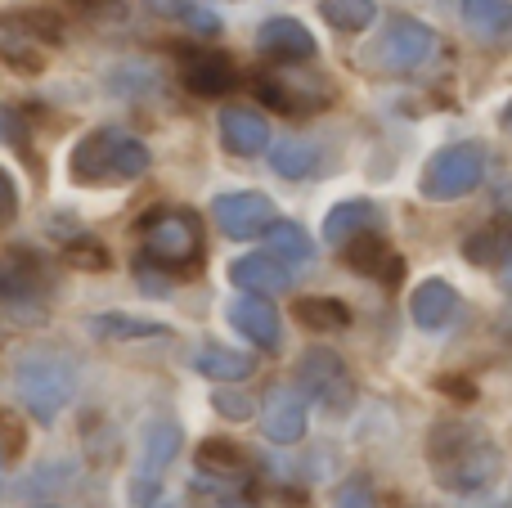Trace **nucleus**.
Instances as JSON below:
<instances>
[{"label": "nucleus", "mask_w": 512, "mask_h": 508, "mask_svg": "<svg viewBox=\"0 0 512 508\" xmlns=\"http://www.w3.org/2000/svg\"><path fill=\"white\" fill-rule=\"evenodd\" d=\"M230 324L243 333L248 342H256V347H265V351H274L279 347V338H283V329H279V311L270 306V297H252V293H243V297H234L230 302Z\"/></svg>", "instance_id": "nucleus-13"}, {"label": "nucleus", "mask_w": 512, "mask_h": 508, "mask_svg": "<svg viewBox=\"0 0 512 508\" xmlns=\"http://www.w3.org/2000/svg\"><path fill=\"white\" fill-rule=\"evenodd\" d=\"M432 50H436V32H432V27H427L423 18L400 14V18H391L387 32H382L378 50H373V63H378V68H387V72H414L418 63L432 59Z\"/></svg>", "instance_id": "nucleus-6"}, {"label": "nucleus", "mask_w": 512, "mask_h": 508, "mask_svg": "<svg viewBox=\"0 0 512 508\" xmlns=\"http://www.w3.org/2000/svg\"><path fill=\"white\" fill-rule=\"evenodd\" d=\"M149 144L126 131H90L72 149L68 171L77 185H108V180H140L149 171Z\"/></svg>", "instance_id": "nucleus-2"}, {"label": "nucleus", "mask_w": 512, "mask_h": 508, "mask_svg": "<svg viewBox=\"0 0 512 508\" xmlns=\"http://www.w3.org/2000/svg\"><path fill=\"white\" fill-rule=\"evenodd\" d=\"M14 387L27 410L41 423H50L72 396V360L54 356V351H32V356L14 369Z\"/></svg>", "instance_id": "nucleus-3"}, {"label": "nucleus", "mask_w": 512, "mask_h": 508, "mask_svg": "<svg viewBox=\"0 0 512 508\" xmlns=\"http://www.w3.org/2000/svg\"><path fill=\"white\" fill-rule=\"evenodd\" d=\"M5 459H14V450H9V441L0 437V464H5Z\"/></svg>", "instance_id": "nucleus-36"}, {"label": "nucleus", "mask_w": 512, "mask_h": 508, "mask_svg": "<svg viewBox=\"0 0 512 508\" xmlns=\"http://www.w3.org/2000/svg\"><path fill=\"white\" fill-rule=\"evenodd\" d=\"M194 369L207 378H216V383H243V378H252V356H243V351H230V347H203L194 356Z\"/></svg>", "instance_id": "nucleus-22"}, {"label": "nucleus", "mask_w": 512, "mask_h": 508, "mask_svg": "<svg viewBox=\"0 0 512 508\" xmlns=\"http://www.w3.org/2000/svg\"><path fill=\"white\" fill-rule=\"evenodd\" d=\"M212 410L221 414V419H230V423L252 419V401H248L243 392H230V387H221V392L212 396Z\"/></svg>", "instance_id": "nucleus-33"}, {"label": "nucleus", "mask_w": 512, "mask_h": 508, "mask_svg": "<svg viewBox=\"0 0 512 508\" xmlns=\"http://www.w3.org/2000/svg\"><path fill=\"white\" fill-rule=\"evenodd\" d=\"M324 18L337 32H364L378 18V5L373 0H324Z\"/></svg>", "instance_id": "nucleus-29"}, {"label": "nucleus", "mask_w": 512, "mask_h": 508, "mask_svg": "<svg viewBox=\"0 0 512 508\" xmlns=\"http://www.w3.org/2000/svg\"><path fill=\"white\" fill-rule=\"evenodd\" d=\"M234 63L225 59L221 50H194L185 59V86L194 90V95H203V99H221V95H230L234 90Z\"/></svg>", "instance_id": "nucleus-16"}, {"label": "nucleus", "mask_w": 512, "mask_h": 508, "mask_svg": "<svg viewBox=\"0 0 512 508\" xmlns=\"http://www.w3.org/2000/svg\"><path fill=\"white\" fill-rule=\"evenodd\" d=\"M221 144L239 158H256L270 149V126L256 108H225L221 113Z\"/></svg>", "instance_id": "nucleus-17"}, {"label": "nucleus", "mask_w": 512, "mask_h": 508, "mask_svg": "<svg viewBox=\"0 0 512 508\" xmlns=\"http://www.w3.org/2000/svg\"><path fill=\"white\" fill-rule=\"evenodd\" d=\"M265 437L274 441V446H292V441L306 437V396L292 392V387H274L270 396H265Z\"/></svg>", "instance_id": "nucleus-10"}, {"label": "nucleus", "mask_w": 512, "mask_h": 508, "mask_svg": "<svg viewBox=\"0 0 512 508\" xmlns=\"http://www.w3.org/2000/svg\"><path fill=\"white\" fill-rule=\"evenodd\" d=\"M198 468H203V473H212V477H248L252 459L243 455V446H234V441L212 437V441H203V446H198Z\"/></svg>", "instance_id": "nucleus-24"}, {"label": "nucleus", "mask_w": 512, "mask_h": 508, "mask_svg": "<svg viewBox=\"0 0 512 508\" xmlns=\"http://www.w3.org/2000/svg\"><path fill=\"white\" fill-rule=\"evenodd\" d=\"M230 284L252 297H261V293L274 297V293H288L292 288V270L283 266V261L265 257V252H252V257H239L230 266Z\"/></svg>", "instance_id": "nucleus-14"}, {"label": "nucleus", "mask_w": 512, "mask_h": 508, "mask_svg": "<svg viewBox=\"0 0 512 508\" xmlns=\"http://www.w3.org/2000/svg\"><path fill=\"white\" fill-rule=\"evenodd\" d=\"M301 392L319 396V401L328 405V410H346L355 396V383L351 374H346V365L333 356V351L315 347L301 356Z\"/></svg>", "instance_id": "nucleus-8"}, {"label": "nucleus", "mask_w": 512, "mask_h": 508, "mask_svg": "<svg viewBox=\"0 0 512 508\" xmlns=\"http://www.w3.org/2000/svg\"><path fill=\"white\" fill-rule=\"evenodd\" d=\"M463 257H468L472 266H499V261H508L512 257V221H490V225H481L477 234H468Z\"/></svg>", "instance_id": "nucleus-20"}, {"label": "nucleus", "mask_w": 512, "mask_h": 508, "mask_svg": "<svg viewBox=\"0 0 512 508\" xmlns=\"http://www.w3.org/2000/svg\"><path fill=\"white\" fill-rule=\"evenodd\" d=\"M427 464H432L436 482L445 491H459V495H477L504 473V450L495 446V437L472 423L459 419H445L432 428L427 437Z\"/></svg>", "instance_id": "nucleus-1"}, {"label": "nucleus", "mask_w": 512, "mask_h": 508, "mask_svg": "<svg viewBox=\"0 0 512 508\" xmlns=\"http://www.w3.org/2000/svg\"><path fill=\"white\" fill-rule=\"evenodd\" d=\"M270 167L279 171V176H288V180H301V176H310V171L319 167V149L310 140H279L270 149Z\"/></svg>", "instance_id": "nucleus-27"}, {"label": "nucleus", "mask_w": 512, "mask_h": 508, "mask_svg": "<svg viewBox=\"0 0 512 508\" xmlns=\"http://www.w3.org/2000/svg\"><path fill=\"white\" fill-rule=\"evenodd\" d=\"M23 18H27V27L36 32V41H41L45 50L63 41V23H59V14H54V9H32V14H23Z\"/></svg>", "instance_id": "nucleus-32"}, {"label": "nucleus", "mask_w": 512, "mask_h": 508, "mask_svg": "<svg viewBox=\"0 0 512 508\" xmlns=\"http://www.w3.org/2000/svg\"><path fill=\"white\" fill-rule=\"evenodd\" d=\"M18 216V189H14V176L0 167V225H9Z\"/></svg>", "instance_id": "nucleus-35"}, {"label": "nucleus", "mask_w": 512, "mask_h": 508, "mask_svg": "<svg viewBox=\"0 0 512 508\" xmlns=\"http://www.w3.org/2000/svg\"><path fill=\"white\" fill-rule=\"evenodd\" d=\"M0 63L23 77H36L50 63V50L36 41V32L27 27L23 14H0Z\"/></svg>", "instance_id": "nucleus-9"}, {"label": "nucleus", "mask_w": 512, "mask_h": 508, "mask_svg": "<svg viewBox=\"0 0 512 508\" xmlns=\"http://www.w3.org/2000/svg\"><path fill=\"white\" fill-rule=\"evenodd\" d=\"M198 252H203L198 216H189V212L144 216V257L149 261L176 270V275H189V270H198Z\"/></svg>", "instance_id": "nucleus-4"}, {"label": "nucleus", "mask_w": 512, "mask_h": 508, "mask_svg": "<svg viewBox=\"0 0 512 508\" xmlns=\"http://www.w3.org/2000/svg\"><path fill=\"white\" fill-rule=\"evenodd\" d=\"M256 41H261L265 59L274 63H306L315 59V36H310L306 23H297V18H270V23L256 32Z\"/></svg>", "instance_id": "nucleus-11"}, {"label": "nucleus", "mask_w": 512, "mask_h": 508, "mask_svg": "<svg viewBox=\"0 0 512 508\" xmlns=\"http://www.w3.org/2000/svg\"><path fill=\"white\" fill-rule=\"evenodd\" d=\"M342 257H346V266H351L355 275L378 279V284H400V270H405V261H400L373 230L369 234H355V239L342 248Z\"/></svg>", "instance_id": "nucleus-12"}, {"label": "nucleus", "mask_w": 512, "mask_h": 508, "mask_svg": "<svg viewBox=\"0 0 512 508\" xmlns=\"http://www.w3.org/2000/svg\"><path fill=\"white\" fill-rule=\"evenodd\" d=\"M68 266H77V270H108L113 266V257H108V248L104 243H68Z\"/></svg>", "instance_id": "nucleus-31"}, {"label": "nucleus", "mask_w": 512, "mask_h": 508, "mask_svg": "<svg viewBox=\"0 0 512 508\" xmlns=\"http://www.w3.org/2000/svg\"><path fill=\"white\" fill-rule=\"evenodd\" d=\"M212 221L221 225V234H230V239H256V234H265L274 221H279V212H274V203L265 194L243 189V194H221L216 198Z\"/></svg>", "instance_id": "nucleus-7"}, {"label": "nucleus", "mask_w": 512, "mask_h": 508, "mask_svg": "<svg viewBox=\"0 0 512 508\" xmlns=\"http://www.w3.org/2000/svg\"><path fill=\"white\" fill-rule=\"evenodd\" d=\"M265 243H270L274 261H292V266H306L310 261V239L297 221H274L270 230H265Z\"/></svg>", "instance_id": "nucleus-28"}, {"label": "nucleus", "mask_w": 512, "mask_h": 508, "mask_svg": "<svg viewBox=\"0 0 512 508\" xmlns=\"http://www.w3.org/2000/svg\"><path fill=\"white\" fill-rule=\"evenodd\" d=\"M140 450H144V459H140V482H135V495H149V486L162 477V468L176 459V450H180V428H176V423H149V432H144Z\"/></svg>", "instance_id": "nucleus-18"}, {"label": "nucleus", "mask_w": 512, "mask_h": 508, "mask_svg": "<svg viewBox=\"0 0 512 508\" xmlns=\"http://www.w3.org/2000/svg\"><path fill=\"white\" fill-rule=\"evenodd\" d=\"M90 329L108 342H140V338H162L167 324L158 320H135V315H122V311H108V315H90Z\"/></svg>", "instance_id": "nucleus-23"}, {"label": "nucleus", "mask_w": 512, "mask_h": 508, "mask_svg": "<svg viewBox=\"0 0 512 508\" xmlns=\"http://www.w3.org/2000/svg\"><path fill=\"white\" fill-rule=\"evenodd\" d=\"M158 14H167V18H180L185 27H194V32H203V36H216L221 32V18L212 14V9H203L198 0H149Z\"/></svg>", "instance_id": "nucleus-30"}, {"label": "nucleus", "mask_w": 512, "mask_h": 508, "mask_svg": "<svg viewBox=\"0 0 512 508\" xmlns=\"http://www.w3.org/2000/svg\"><path fill=\"white\" fill-rule=\"evenodd\" d=\"M63 5L81 18H117L122 14V0H63Z\"/></svg>", "instance_id": "nucleus-34"}, {"label": "nucleus", "mask_w": 512, "mask_h": 508, "mask_svg": "<svg viewBox=\"0 0 512 508\" xmlns=\"http://www.w3.org/2000/svg\"><path fill=\"white\" fill-rule=\"evenodd\" d=\"M292 315H297L301 329H315V333H337L351 324V311H346L337 297H301V302L292 306Z\"/></svg>", "instance_id": "nucleus-25"}, {"label": "nucleus", "mask_w": 512, "mask_h": 508, "mask_svg": "<svg viewBox=\"0 0 512 508\" xmlns=\"http://www.w3.org/2000/svg\"><path fill=\"white\" fill-rule=\"evenodd\" d=\"M36 288H45V270L36 266V261L27 257L23 248L5 252V261H0V297L36 293Z\"/></svg>", "instance_id": "nucleus-26"}, {"label": "nucleus", "mask_w": 512, "mask_h": 508, "mask_svg": "<svg viewBox=\"0 0 512 508\" xmlns=\"http://www.w3.org/2000/svg\"><path fill=\"white\" fill-rule=\"evenodd\" d=\"M463 23L472 36H508L512 32V0H463Z\"/></svg>", "instance_id": "nucleus-21"}, {"label": "nucleus", "mask_w": 512, "mask_h": 508, "mask_svg": "<svg viewBox=\"0 0 512 508\" xmlns=\"http://www.w3.org/2000/svg\"><path fill=\"white\" fill-rule=\"evenodd\" d=\"M373 221H378V207L364 203V198H346V203H337L333 212H328L324 239H328V243H342V248H346L355 234H369Z\"/></svg>", "instance_id": "nucleus-19"}, {"label": "nucleus", "mask_w": 512, "mask_h": 508, "mask_svg": "<svg viewBox=\"0 0 512 508\" xmlns=\"http://www.w3.org/2000/svg\"><path fill=\"white\" fill-rule=\"evenodd\" d=\"M504 131L512 135V99H508V108H504Z\"/></svg>", "instance_id": "nucleus-37"}, {"label": "nucleus", "mask_w": 512, "mask_h": 508, "mask_svg": "<svg viewBox=\"0 0 512 508\" xmlns=\"http://www.w3.org/2000/svg\"><path fill=\"white\" fill-rule=\"evenodd\" d=\"M153 508H180V504H153Z\"/></svg>", "instance_id": "nucleus-38"}, {"label": "nucleus", "mask_w": 512, "mask_h": 508, "mask_svg": "<svg viewBox=\"0 0 512 508\" xmlns=\"http://www.w3.org/2000/svg\"><path fill=\"white\" fill-rule=\"evenodd\" d=\"M454 311H459V288H454L450 279H423V284L414 288V297H409V315H414V324L427 333L445 329Z\"/></svg>", "instance_id": "nucleus-15"}, {"label": "nucleus", "mask_w": 512, "mask_h": 508, "mask_svg": "<svg viewBox=\"0 0 512 508\" xmlns=\"http://www.w3.org/2000/svg\"><path fill=\"white\" fill-rule=\"evenodd\" d=\"M481 176H486V153H481V144H450V149L427 158L423 176H418V189H423V198H432V203H454V198H468L472 189L481 185Z\"/></svg>", "instance_id": "nucleus-5"}]
</instances>
